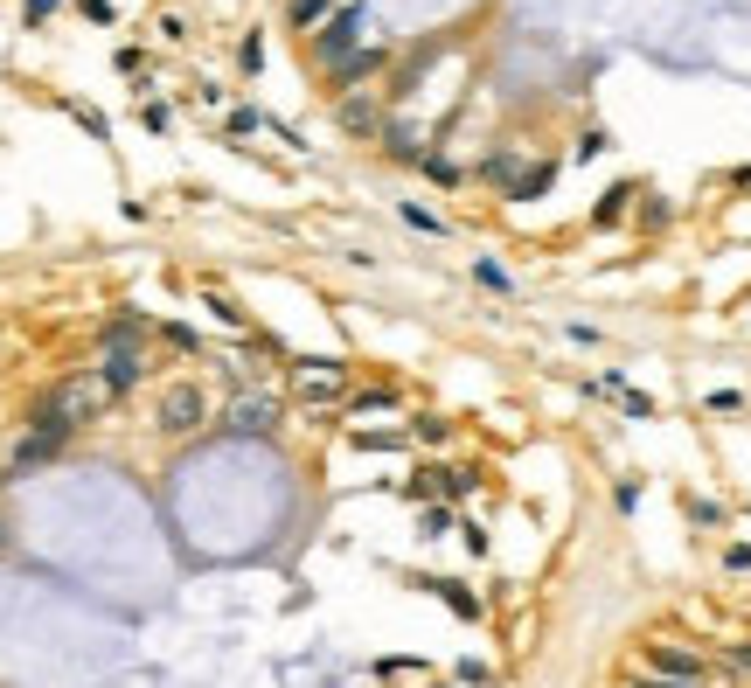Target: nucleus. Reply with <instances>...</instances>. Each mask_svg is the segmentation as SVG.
I'll use <instances>...</instances> for the list:
<instances>
[{
  "label": "nucleus",
  "mask_w": 751,
  "mask_h": 688,
  "mask_svg": "<svg viewBox=\"0 0 751 688\" xmlns=\"http://www.w3.org/2000/svg\"><path fill=\"white\" fill-rule=\"evenodd\" d=\"M731 661H738V668H751V647H731Z\"/></svg>",
  "instance_id": "obj_20"
},
{
  "label": "nucleus",
  "mask_w": 751,
  "mask_h": 688,
  "mask_svg": "<svg viewBox=\"0 0 751 688\" xmlns=\"http://www.w3.org/2000/svg\"><path fill=\"white\" fill-rule=\"evenodd\" d=\"M153 417H160V431H167V438H188V431H202V424H209V390H202V383H167Z\"/></svg>",
  "instance_id": "obj_2"
},
{
  "label": "nucleus",
  "mask_w": 751,
  "mask_h": 688,
  "mask_svg": "<svg viewBox=\"0 0 751 688\" xmlns=\"http://www.w3.org/2000/svg\"><path fill=\"white\" fill-rule=\"evenodd\" d=\"M63 438H70V431H42V424H35V431H28V438L14 445V459H7V480H21V473H35V466H49V459L63 452Z\"/></svg>",
  "instance_id": "obj_5"
},
{
  "label": "nucleus",
  "mask_w": 751,
  "mask_h": 688,
  "mask_svg": "<svg viewBox=\"0 0 751 688\" xmlns=\"http://www.w3.org/2000/svg\"><path fill=\"white\" fill-rule=\"evenodd\" d=\"M0 550H7V529H0Z\"/></svg>",
  "instance_id": "obj_21"
},
{
  "label": "nucleus",
  "mask_w": 751,
  "mask_h": 688,
  "mask_svg": "<svg viewBox=\"0 0 751 688\" xmlns=\"http://www.w3.org/2000/svg\"><path fill=\"white\" fill-rule=\"evenodd\" d=\"M390 404H397V390H390V383H376V390H362V397H355V404H348V411H390Z\"/></svg>",
  "instance_id": "obj_11"
},
{
  "label": "nucleus",
  "mask_w": 751,
  "mask_h": 688,
  "mask_svg": "<svg viewBox=\"0 0 751 688\" xmlns=\"http://www.w3.org/2000/svg\"><path fill=\"white\" fill-rule=\"evenodd\" d=\"M432 591L446 598V605H452V612H459V619H480V598H473L466 584H452V577H432Z\"/></svg>",
  "instance_id": "obj_8"
},
{
  "label": "nucleus",
  "mask_w": 751,
  "mask_h": 688,
  "mask_svg": "<svg viewBox=\"0 0 751 688\" xmlns=\"http://www.w3.org/2000/svg\"><path fill=\"white\" fill-rule=\"evenodd\" d=\"M355 35H362V7H341V14L320 28V42H313L320 63H348V42H355Z\"/></svg>",
  "instance_id": "obj_6"
},
{
  "label": "nucleus",
  "mask_w": 751,
  "mask_h": 688,
  "mask_svg": "<svg viewBox=\"0 0 751 688\" xmlns=\"http://www.w3.org/2000/svg\"><path fill=\"white\" fill-rule=\"evenodd\" d=\"M439 487H446L452 501H466V494L480 487V473H473V466H439Z\"/></svg>",
  "instance_id": "obj_9"
},
{
  "label": "nucleus",
  "mask_w": 751,
  "mask_h": 688,
  "mask_svg": "<svg viewBox=\"0 0 751 688\" xmlns=\"http://www.w3.org/2000/svg\"><path fill=\"white\" fill-rule=\"evenodd\" d=\"M293 390H300L306 404H334L348 390V369L341 362H293Z\"/></svg>",
  "instance_id": "obj_3"
},
{
  "label": "nucleus",
  "mask_w": 751,
  "mask_h": 688,
  "mask_svg": "<svg viewBox=\"0 0 751 688\" xmlns=\"http://www.w3.org/2000/svg\"><path fill=\"white\" fill-rule=\"evenodd\" d=\"M56 7H63V0H28V7H21V14H28V28H42V21H49V14H56Z\"/></svg>",
  "instance_id": "obj_17"
},
{
  "label": "nucleus",
  "mask_w": 751,
  "mask_h": 688,
  "mask_svg": "<svg viewBox=\"0 0 751 688\" xmlns=\"http://www.w3.org/2000/svg\"><path fill=\"white\" fill-rule=\"evenodd\" d=\"M473 278H480V285H487V292H508V272H501V265H487V258H480V265H473Z\"/></svg>",
  "instance_id": "obj_13"
},
{
  "label": "nucleus",
  "mask_w": 751,
  "mask_h": 688,
  "mask_svg": "<svg viewBox=\"0 0 751 688\" xmlns=\"http://www.w3.org/2000/svg\"><path fill=\"white\" fill-rule=\"evenodd\" d=\"M223 431H230V438H272V431H279V397H237Z\"/></svg>",
  "instance_id": "obj_4"
},
{
  "label": "nucleus",
  "mask_w": 751,
  "mask_h": 688,
  "mask_svg": "<svg viewBox=\"0 0 751 688\" xmlns=\"http://www.w3.org/2000/svg\"><path fill=\"white\" fill-rule=\"evenodd\" d=\"M654 675H668V682H703V661H696V654H675V647H654Z\"/></svg>",
  "instance_id": "obj_7"
},
{
  "label": "nucleus",
  "mask_w": 751,
  "mask_h": 688,
  "mask_svg": "<svg viewBox=\"0 0 751 688\" xmlns=\"http://www.w3.org/2000/svg\"><path fill=\"white\" fill-rule=\"evenodd\" d=\"M404 223H411V230H432V237H439V230H446V223H439V216H432V209H418V202H404Z\"/></svg>",
  "instance_id": "obj_12"
},
{
  "label": "nucleus",
  "mask_w": 751,
  "mask_h": 688,
  "mask_svg": "<svg viewBox=\"0 0 751 688\" xmlns=\"http://www.w3.org/2000/svg\"><path fill=\"white\" fill-rule=\"evenodd\" d=\"M112 404V383L98 376V369H84V376H63L42 404H35V424L42 431H77V424H91V417Z\"/></svg>",
  "instance_id": "obj_1"
},
{
  "label": "nucleus",
  "mask_w": 751,
  "mask_h": 688,
  "mask_svg": "<svg viewBox=\"0 0 751 688\" xmlns=\"http://www.w3.org/2000/svg\"><path fill=\"white\" fill-rule=\"evenodd\" d=\"M640 688H696V682H668V675H654V682H640Z\"/></svg>",
  "instance_id": "obj_19"
},
{
  "label": "nucleus",
  "mask_w": 751,
  "mask_h": 688,
  "mask_svg": "<svg viewBox=\"0 0 751 688\" xmlns=\"http://www.w3.org/2000/svg\"><path fill=\"white\" fill-rule=\"evenodd\" d=\"M293 21H300V28H313V21H327V0H300V7H293Z\"/></svg>",
  "instance_id": "obj_15"
},
{
  "label": "nucleus",
  "mask_w": 751,
  "mask_h": 688,
  "mask_svg": "<svg viewBox=\"0 0 751 688\" xmlns=\"http://www.w3.org/2000/svg\"><path fill=\"white\" fill-rule=\"evenodd\" d=\"M84 21H98V28H105V21H112V0H84Z\"/></svg>",
  "instance_id": "obj_18"
},
{
  "label": "nucleus",
  "mask_w": 751,
  "mask_h": 688,
  "mask_svg": "<svg viewBox=\"0 0 751 688\" xmlns=\"http://www.w3.org/2000/svg\"><path fill=\"white\" fill-rule=\"evenodd\" d=\"M411 438H425V445H439V438H446V417H418V424H411Z\"/></svg>",
  "instance_id": "obj_14"
},
{
  "label": "nucleus",
  "mask_w": 751,
  "mask_h": 688,
  "mask_svg": "<svg viewBox=\"0 0 751 688\" xmlns=\"http://www.w3.org/2000/svg\"><path fill=\"white\" fill-rule=\"evenodd\" d=\"M237 63H244V70H258V63H265V42H258V35H244V49H237Z\"/></svg>",
  "instance_id": "obj_16"
},
{
  "label": "nucleus",
  "mask_w": 751,
  "mask_h": 688,
  "mask_svg": "<svg viewBox=\"0 0 751 688\" xmlns=\"http://www.w3.org/2000/svg\"><path fill=\"white\" fill-rule=\"evenodd\" d=\"M369 70H383V49H362V56L334 63V77H341V84H348V77H369Z\"/></svg>",
  "instance_id": "obj_10"
}]
</instances>
